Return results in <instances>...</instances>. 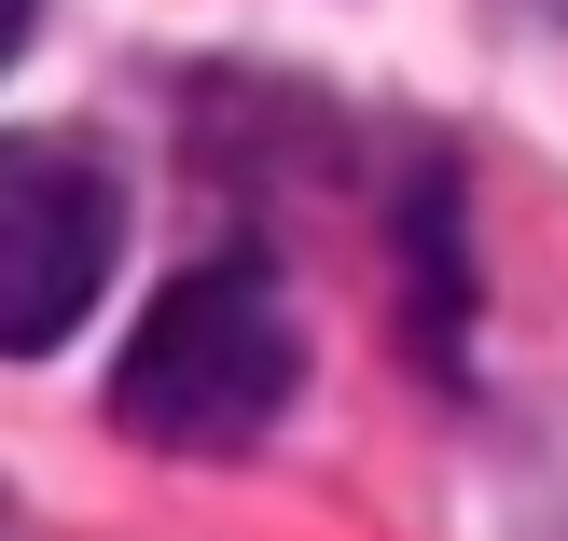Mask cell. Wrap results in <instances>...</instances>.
I'll return each instance as SVG.
<instances>
[{"mask_svg": "<svg viewBox=\"0 0 568 541\" xmlns=\"http://www.w3.org/2000/svg\"><path fill=\"white\" fill-rule=\"evenodd\" d=\"M14 42H28V0H0V70H14Z\"/></svg>", "mask_w": 568, "mask_h": 541, "instance_id": "cell-3", "label": "cell"}, {"mask_svg": "<svg viewBox=\"0 0 568 541\" xmlns=\"http://www.w3.org/2000/svg\"><path fill=\"white\" fill-rule=\"evenodd\" d=\"M125 237V194L98 153H55V139H0V361H42L83 333Z\"/></svg>", "mask_w": 568, "mask_h": 541, "instance_id": "cell-2", "label": "cell"}, {"mask_svg": "<svg viewBox=\"0 0 568 541\" xmlns=\"http://www.w3.org/2000/svg\"><path fill=\"white\" fill-rule=\"evenodd\" d=\"M305 389V333H292V292H277L250 250L222 264H181L153 305H139L125 361H111V417L166 459H222V444L277 431V403Z\"/></svg>", "mask_w": 568, "mask_h": 541, "instance_id": "cell-1", "label": "cell"}]
</instances>
